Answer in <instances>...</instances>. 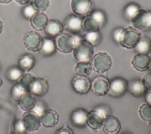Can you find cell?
<instances>
[{
	"label": "cell",
	"mask_w": 151,
	"mask_h": 134,
	"mask_svg": "<svg viewBox=\"0 0 151 134\" xmlns=\"http://www.w3.org/2000/svg\"><path fill=\"white\" fill-rule=\"evenodd\" d=\"M94 52V46L85 39L76 42L73 49L74 57L80 61H88Z\"/></svg>",
	"instance_id": "obj_1"
},
{
	"label": "cell",
	"mask_w": 151,
	"mask_h": 134,
	"mask_svg": "<svg viewBox=\"0 0 151 134\" xmlns=\"http://www.w3.org/2000/svg\"><path fill=\"white\" fill-rule=\"evenodd\" d=\"M140 38V34L136 29L128 26L123 29L119 42L123 47L131 49L135 47Z\"/></svg>",
	"instance_id": "obj_2"
},
{
	"label": "cell",
	"mask_w": 151,
	"mask_h": 134,
	"mask_svg": "<svg viewBox=\"0 0 151 134\" xmlns=\"http://www.w3.org/2000/svg\"><path fill=\"white\" fill-rule=\"evenodd\" d=\"M130 21L137 29H149L151 28V11L139 9L134 14Z\"/></svg>",
	"instance_id": "obj_3"
},
{
	"label": "cell",
	"mask_w": 151,
	"mask_h": 134,
	"mask_svg": "<svg viewBox=\"0 0 151 134\" xmlns=\"http://www.w3.org/2000/svg\"><path fill=\"white\" fill-rule=\"evenodd\" d=\"M112 61L110 56L105 52H99L92 58L91 65L92 68L97 72L104 73L111 67Z\"/></svg>",
	"instance_id": "obj_4"
},
{
	"label": "cell",
	"mask_w": 151,
	"mask_h": 134,
	"mask_svg": "<svg viewBox=\"0 0 151 134\" xmlns=\"http://www.w3.org/2000/svg\"><path fill=\"white\" fill-rule=\"evenodd\" d=\"M78 41L70 34L61 33L55 37L54 42L56 48L60 52L68 53L73 51L76 42Z\"/></svg>",
	"instance_id": "obj_5"
},
{
	"label": "cell",
	"mask_w": 151,
	"mask_h": 134,
	"mask_svg": "<svg viewBox=\"0 0 151 134\" xmlns=\"http://www.w3.org/2000/svg\"><path fill=\"white\" fill-rule=\"evenodd\" d=\"M24 44L27 49L33 52L40 51L43 39L38 33L30 31L26 33L23 38Z\"/></svg>",
	"instance_id": "obj_6"
},
{
	"label": "cell",
	"mask_w": 151,
	"mask_h": 134,
	"mask_svg": "<svg viewBox=\"0 0 151 134\" xmlns=\"http://www.w3.org/2000/svg\"><path fill=\"white\" fill-rule=\"evenodd\" d=\"M21 121L25 130L29 132L38 130L41 123L40 116L31 110L25 112L22 115Z\"/></svg>",
	"instance_id": "obj_7"
},
{
	"label": "cell",
	"mask_w": 151,
	"mask_h": 134,
	"mask_svg": "<svg viewBox=\"0 0 151 134\" xmlns=\"http://www.w3.org/2000/svg\"><path fill=\"white\" fill-rule=\"evenodd\" d=\"M127 89V82L123 78H116L110 82L108 94L113 97L123 95Z\"/></svg>",
	"instance_id": "obj_8"
},
{
	"label": "cell",
	"mask_w": 151,
	"mask_h": 134,
	"mask_svg": "<svg viewBox=\"0 0 151 134\" xmlns=\"http://www.w3.org/2000/svg\"><path fill=\"white\" fill-rule=\"evenodd\" d=\"M110 86L109 80L103 76H97L91 82V88L95 94L103 96L108 93Z\"/></svg>",
	"instance_id": "obj_9"
},
{
	"label": "cell",
	"mask_w": 151,
	"mask_h": 134,
	"mask_svg": "<svg viewBox=\"0 0 151 134\" xmlns=\"http://www.w3.org/2000/svg\"><path fill=\"white\" fill-rule=\"evenodd\" d=\"M150 61V57L147 54L137 53L133 57L132 64L137 71H144L149 68Z\"/></svg>",
	"instance_id": "obj_10"
},
{
	"label": "cell",
	"mask_w": 151,
	"mask_h": 134,
	"mask_svg": "<svg viewBox=\"0 0 151 134\" xmlns=\"http://www.w3.org/2000/svg\"><path fill=\"white\" fill-rule=\"evenodd\" d=\"M73 12L78 16L86 15L91 7V0H71Z\"/></svg>",
	"instance_id": "obj_11"
},
{
	"label": "cell",
	"mask_w": 151,
	"mask_h": 134,
	"mask_svg": "<svg viewBox=\"0 0 151 134\" xmlns=\"http://www.w3.org/2000/svg\"><path fill=\"white\" fill-rule=\"evenodd\" d=\"M41 123L45 127L54 126L58 121V115L56 111L48 109H45L40 116Z\"/></svg>",
	"instance_id": "obj_12"
},
{
	"label": "cell",
	"mask_w": 151,
	"mask_h": 134,
	"mask_svg": "<svg viewBox=\"0 0 151 134\" xmlns=\"http://www.w3.org/2000/svg\"><path fill=\"white\" fill-rule=\"evenodd\" d=\"M104 118L97 110L93 109L87 113L86 123L92 129H97L101 127Z\"/></svg>",
	"instance_id": "obj_13"
},
{
	"label": "cell",
	"mask_w": 151,
	"mask_h": 134,
	"mask_svg": "<svg viewBox=\"0 0 151 134\" xmlns=\"http://www.w3.org/2000/svg\"><path fill=\"white\" fill-rule=\"evenodd\" d=\"M48 22L47 16L42 12H36L30 18V24L36 31H42L45 28Z\"/></svg>",
	"instance_id": "obj_14"
},
{
	"label": "cell",
	"mask_w": 151,
	"mask_h": 134,
	"mask_svg": "<svg viewBox=\"0 0 151 134\" xmlns=\"http://www.w3.org/2000/svg\"><path fill=\"white\" fill-rule=\"evenodd\" d=\"M71 83L74 91L81 94L88 92L91 87V83L86 77L77 76L73 78Z\"/></svg>",
	"instance_id": "obj_15"
},
{
	"label": "cell",
	"mask_w": 151,
	"mask_h": 134,
	"mask_svg": "<svg viewBox=\"0 0 151 134\" xmlns=\"http://www.w3.org/2000/svg\"><path fill=\"white\" fill-rule=\"evenodd\" d=\"M103 128L107 134H117L120 128V123L118 119L113 116H109L103 121Z\"/></svg>",
	"instance_id": "obj_16"
},
{
	"label": "cell",
	"mask_w": 151,
	"mask_h": 134,
	"mask_svg": "<svg viewBox=\"0 0 151 134\" xmlns=\"http://www.w3.org/2000/svg\"><path fill=\"white\" fill-rule=\"evenodd\" d=\"M64 28L72 33L80 32L82 29L81 18L75 15H69L64 21Z\"/></svg>",
	"instance_id": "obj_17"
},
{
	"label": "cell",
	"mask_w": 151,
	"mask_h": 134,
	"mask_svg": "<svg viewBox=\"0 0 151 134\" xmlns=\"http://www.w3.org/2000/svg\"><path fill=\"white\" fill-rule=\"evenodd\" d=\"M48 89V84L47 81L42 78H36L30 89L29 92L34 96H41L47 93Z\"/></svg>",
	"instance_id": "obj_18"
},
{
	"label": "cell",
	"mask_w": 151,
	"mask_h": 134,
	"mask_svg": "<svg viewBox=\"0 0 151 134\" xmlns=\"http://www.w3.org/2000/svg\"><path fill=\"white\" fill-rule=\"evenodd\" d=\"M81 27L83 30L89 32L98 31L101 26L96 18L90 14L86 15L81 19Z\"/></svg>",
	"instance_id": "obj_19"
},
{
	"label": "cell",
	"mask_w": 151,
	"mask_h": 134,
	"mask_svg": "<svg viewBox=\"0 0 151 134\" xmlns=\"http://www.w3.org/2000/svg\"><path fill=\"white\" fill-rule=\"evenodd\" d=\"M127 89L133 96L139 97L146 92V87L142 80L134 79L127 83Z\"/></svg>",
	"instance_id": "obj_20"
},
{
	"label": "cell",
	"mask_w": 151,
	"mask_h": 134,
	"mask_svg": "<svg viewBox=\"0 0 151 134\" xmlns=\"http://www.w3.org/2000/svg\"><path fill=\"white\" fill-rule=\"evenodd\" d=\"M46 34L51 37H56L63 31L64 26L63 24L58 20H50L45 27Z\"/></svg>",
	"instance_id": "obj_21"
},
{
	"label": "cell",
	"mask_w": 151,
	"mask_h": 134,
	"mask_svg": "<svg viewBox=\"0 0 151 134\" xmlns=\"http://www.w3.org/2000/svg\"><path fill=\"white\" fill-rule=\"evenodd\" d=\"M18 102L22 110H31L36 103V99L34 95L29 92H27Z\"/></svg>",
	"instance_id": "obj_22"
},
{
	"label": "cell",
	"mask_w": 151,
	"mask_h": 134,
	"mask_svg": "<svg viewBox=\"0 0 151 134\" xmlns=\"http://www.w3.org/2000/svg\"><path fill=\"white\" fill-rule=\"evenodd\" d=\"M87 112L83 109H77L74 110L71 115V120L72 123L78 126H84L86 124Z\"/></svg>",
	"instance_id": "obj_23"
},
{
	"label": "cell",
	"mask_w": 151,
	"mask_h": 134,
	"mask_svg": "<svg viewBox=\"0 0 151 134\" xmlns=\"http://www.w3.org/2000/svg\"><path fill=\"white\" fill-rule=\"evenodd\" d=\"M91 71L92 66L88 61H80L74 68V73L78 76L86 77L91 73Z\"/></svg>",
	"instance_id": "obj_24"
},
{
	"label": "cell",
	"mask_w": 151,
	"mask_h": 134,
	"mask_svg": "<svg viewBox=\"0 0 151 134\" xmlns=\"http://www.w3.org/2000/svg\"><path fill=\"white\" fill-rule=\"evenodd\" d=\"M35 79L36 78L34 75L28 73H24L18 79L16 83L21 86L26 91L29 92L30 89Z\"/></svg>",
	"instance_id": "obj_25"
},
{
	"label": "cell",
	"mask_w": 151,
	"mask_h": 134,
	"mask_svg": "<svg viewBox=\"0 0 151 134\" xmlns=\"http://www.w3.org/2000/svg\"><path fill=\"white\" fill-rule=\"evenodd\" d=\"M134 49L137 53L147 54L151 51V41L145 36L140 38L139 41L135 46Z\"/></svg>",
	"instance_id": "obj_26"
},
{
	"label": "cell",
	"mask_w": 151,
	"mask_h": 134,
	"mask_svg": "<svg viewBox=\"0 0 151 134\" xmlns=\"http://www.w3.org/2000/svg\"><path fill=\"white\" fill-rule=\"evenodd\" d=\"M19 68L23 71H28L32 68L35 64L34 58L29 54L21 56L18 61Z\"/></svg>",
	"instance_id": "obj_27"
},
{
	"label": "cell",
	"mask_w": 151,
	"mask_h": 134,
	"mask_svg": "<svg viewBox=\"0 0 151 134\" xmlns=\"http://www.w3.org/2000/svg\"><path fill=\"white\" fill-rule=\"evenodd\" d=\"M56 46L54 40L50 38H44L40 51L44 55H51L55 51Z\"/></svg>",
	"instance_id": "obj_28"
},
{
	"label": "cell",
	"mask_w": 151,
	"mask_h": 134,
	"mask_svg": "<svg viewBox=\"0 0 151 134\" xmlns=\"http://www.w3.org/2000/svg\"><path fill=\"white\" fill-rule=\"evenodd\" d=\"M140 118L145 122H151V105L146 103L142 104L139 109Z\"/></svg>",
	"instance_id": "obj_29"
},
{
	"label": "cell",
	"mask_w": 151,
	"mask_h": 134,
	"mask_svg": "<svg viewBox=\"0 0 151 134\" xmlns=\"http://www.w3.org/2000/svg\"><path fill=\"white\" fill-rule=\"evenodd\" d=\"M23 73L24 71L20 68L12 67L8 69L7 72V78L9 81L16 83Z\"/></svg>",
	"instance_id": "obj_30"
},
{
	"label": "cell",
	"mask_w": 151,
	"mask_h": 134,
	"mask_svg": "<svg viewBox=\"0 0 151 134\" xmlns=\"http://www.w3.org/2000/svg\"><path fill=\"white\" fill-rule=\"evenodd\" d=\"M50 0H32L31 5L37 12L45 11L49 6Z\"/></svg>",
	"instance_id": "obj_31"
},
{
	"label": "cell",
	"mask_w": 151,
	"mask_h": 134,
	"mask_svg": "<svg viewBox=\"0 0 151 134\" xmlns=\"http://www.w3.org/2000/svg\"><path fill=\"white\" fill-rule=\"evenodd\" d=\"M140 9L139 6L134 3L128 4L124 8V15L127 19L131 20V18L134 15V14Z\"/></svg>",
	"instance_id": "obj_32"
},
{
	"label": "cell",
	"mask_w": 151,
	"mask_h": 134,
	"mask_svg": "<svg viewBox=\"0 0 151 134\" xmlns=\"http://www.w3.org/2000/svg\"><path fill=\"white\" fill-rule=\"evenodd\" d=\"M24 89H23L21 86L18 84L15 83V85L13 86L11 91V96L12 98L16 101H18L19 99L27 92Z\"/></svg>",
	"instance_id": "obj_33"
},
{
	"label": "cell",
	"mask_w": 151,
	"mask_h": 134,
	"mask_svg": "<svg viewBox=\"0 0 151 134\" xmlns=\"http://www.w3.org/2000/svg\"><path fill=\"white\" fill-rule=\"evenodd\" d=\"M85 40L90 42L93 46H96L100 40V34L98 31L87 32L85 35Z\"/></svg>",
	"instance_id": "obj_34"
},
{
	"label": "cell",
	"mask_w": 151,
	"mask_h": 134,
	"mask_svg": "<svg viewBox=\"0 0 151 134\" xmlns=\"http://www.w3.org/2000/svg\"><path fill=\"white\" fill-rule=\"evenodd\" d=\"M37 11L32 7L31 4L26 5L22 9V14L25 18H31V17Z\"/></svg>",
	"instance_id": "obj_35"
},
{
	"label": "cell",
	"mask_w": 151,
	"mask_h": 134,
	"mask_svg": "<svg viewBox=\"0 0 151 134\" xmlns=\"http://www.w3.org/2000/svg\"><path fill=\"white\" fill-rule=\"evenodd\" d=\"M91 15H93L96 18V19L97 21V22L99 23V24L101 27L105 21V16L103 13L100 11L96 10L93 11Z\"/></svg>",
	"instance_id": "obj_36"
},
{
	"label": "cell",
	"mask_w": 151,
	"mask_h": 134,
	"mask_svg": "<svg viewBox=\"0 0 151 134\" xmlns=\"http://www.w3.org/2000/svg\"><path fill=\"white\" fill-rule=\"evenodd\" d=\"M95 110H97L99 112H100L103 116L104 118V119L110 115L111 110L109 109V107H107L106 105H100L95 108Z\"/></svg>",
	"instance_id": "obj_37"
},
{
	"label": "cell",
	"mask_w": 151,
	"mask_h": 134,
	"mask_svg": "<svg viewBox=\"0 0 151 134\" xmlns=\"http://www.w3.org/2000/svg\"><path fill=\"white\" fill-rule=\"evenodd\" d=\"M14 131L19 134H23L26 131L24 126V125L21 121V120L18 119L15 122L14 125Z\"/></svg>",
	"instance_id": "obj_38"
},
{
	"label": "cell",
	"mask_w": 151,
	"mask_h": 134,
	"mask_svg": "<svg viewBox=\"0 0 151 134\" xmlns=\"http://www.w3.org/2000/svg\"><path fill=\"white\" fill-rule=\"evenodd\" d=\"M142 81L146 88L151 89V72L146 73L143 76Z\"/></svg>",
	"instance_id": "obj_39"
},
{
	"label": "cell",
	"mask_w": 151,
	"mask_h": 134,
	"mask_svg": "<svg viewBox=\"0 0 151 134\" xmlns=\"http://www.w3.org/2000/svg\"><path fill=\"white\" fill-rule=\"evenodd\" d=\"M55 134H73V132L71 129L68 126L67 124L65 123L62 128L56 131Z\"/></svg>",
	"instance_id": "obj_40"
},
{
	"label": "cell",
	"mask_w": 151,
	"mask_h": 134,
	"mask_svg": "<svg viewBox=\"0 0 151 134\" xmlns=\"http://www.w3.org/2000/svg\"><path fill=\"white\" fill-rule=\"evenodd\" d=\"M45 110V109H44V107L42 103L41 102H38V103H37V102H36L35 106L31 109V110L35 112L39 116H40L42 115V113H43V112Z\"/></svg>",
	"instance_id": "obj_41"
},
{
	"label": "cell",
	"mask_w": 151,
	"mask_h": 134,
	"mask_svg": "<svg viewBox=\"0 0 151 134\" xmlns=\"http://www.w3.org/2000/svg\"><path fill=\"white\" fill-rule=\"evenodd\" d=\"M122 30H123V28H117L114 31V32L113 33V36L114 39L118 42H119V38H120V36Z\"/></svg>",
	"instance_id": "obj_42"
},
{
	"label": "cell",
	"mask_w": 151,
	"mask_h": 134,
	"mask_svg": "<svg viewBox=\"0 0 151 134\" xmlns=\"http://www.w3.org/2000/svg\"><path fill=\"white\" fill-rule=\"evenodd\" d=\"M145 101L147 103L151 105V89H148L145 93Z\"/></svg>",
	"instance_id": "obj_43"
},
{
	"label": "cell",
	"mask_w": 151,
	"mask_h": 134,
	"mask_svg": "<svg viewBox=\"0 0 151 134\" xmlns=\"http://www.w3.org/2000/svg\"><path fill=\"white\" fill-rule=\"evenodd\" d=\"M17 3L20 5H27L30 2H31L32 0H15Z\"/></svg>",
	"instance_id": "obj_44"
},
{
	"label": "cell",
	"mask_w": 151,
	"mask_h": 134,
	"mask_svg": "<svg viewBox=\"0 0 151 134\" xmlns=\"http://www.w3.org/2000/svg\"><path fill=\"white\" fill-rule=\"evenodd\" d=\"M11 0H0V2L2 4H6L11 2Z\"/></svg>",
	"instance_id": "obj_45"
},
{
	"label": "cell",
	"mask_w": 151,
	"mask_h": 134,
	"mask_svg": "<svg viewBox=\"0 0 151 134\" xmlns=\"http://www.w3.org/2000/svg\"><path fill=\"white\" fill-rule=\"evenodd\" d=\"M2 29H3V24H2V22L1 21V20L0 19V34L2 32Z\"/></svg>",
	"instance_id": "obj_46"
},
{
	"label": "cell",
	"mask_w": 151,
	"mask_h": 134,
	"mask_svg": "<svg viewBox=\"0 0 151 134\" xmlns=\"http://www.w3.org/2000/svg\"><path fill=\"white\" fill-rule=\"evenodd\" d=\"M8 134H19V133H17V132H15L14 131V132H11L9 133Z\"/></svg>",
	"instance_id": "obj_47"
},
{
	"label": "cell",
	"mask_w": 151,
	"mask_h": 134,
	"mask_svg": "<svg viewBox=\"0 0 151 134\" xmlns=\"http://www.w3.org/2000/svg\"><path fill=\"white\" fill-rule=\"evenodd\" d=\"M1 85H2V79H1V78L0 76V86H1Z\"/></svg>",
	"instance_id": "obj_48"
},
{
	"label": "cell",
	"mask_w": 151,
	"mask_h": 134,
	"mask_svg": "<svg viewBox=\"0 0 151 134\" xmlns=\"http://www.w3.org/2000/svg\"><path fill=\"white\" fill-rule=\"evenodd\" d=\"M149 69H150L151 71V61H150V66H149Z\"/></svg>",
	"instance_id": "obj_49"
},
{
	"label": "cell",
	"mask_w": 151,
	"mask_h": 134,
	"mask_svg": "<svg viewBox=\"0 0 151 134\" xmlns=\"http://www.w3.org/2000/svg\"><path fill=\"white\" fill-rule=\"evenodd\" d=\"M122 134H131V133H123Z\"/></svg>",
	"instance_id": "obj_50"
},
{
	"label": "cell",
	"mask_w": 151,
	"mask_h": 134,
	"mask_svg": "<svg viewBox=\"0 0 151 134\" xmlns=\"http://www.w3.org/2000/svg\"><path fill=\"white\" fill-rule=\"evenodd\" d=\"M150 125H151V124H150Z\"/></svg>",
	"instance_id": "obj_51"
}]
</instances>
